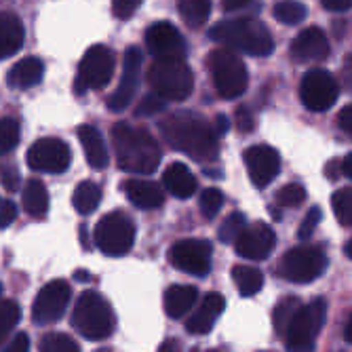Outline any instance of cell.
<instances>
[{
    "mask_svg": "<svg viewBox=\"0 0 352 352\" xmlns=\"http://www.w3.org/2000/svg\"><path fill=\"white\" fill-rule=\"evenodd\" d=\"M163 140L177 152L190 156L197 163H213L219 156L217 133L213 131V122L203 114L192 110H179L169 114L158 122Z\"/></svg>",
    "mask_w": 352,
    "mask_h": 352,
    "instance_id": "1",
    "label": "cell"
},
{
    "mask_svg": "<svg viewBox=\"0 0 352 352\" xmlns=\"http://www.w3.org/2000/svg\"><path fill=\"white\" fill-rule=\"evenodd\" d=\"M112 144L120 171L150 175L158 169L163 150L150 131L129 122H116L112 126Z\"/></svg>",
    "mask_w": 352,
    "mask_h": 352,
    "instance_id": "2",
    "label": "cell"
},
{
    "mask_svg": "<svg viewBox=\"0 0 352 352\" xmlns=\"http://www.w3.org/2000/svg\"><path fill=\"white\" fill-rule=\"evenodd\" d=\"M209 38L230 51H243L255 57H266L274 49V41L266 23L251 17L217 21L209 30Z\"/></svg>",
    "mask_w": 352,
    "mask_h": 352,
    "instance_id": "3",
    "label": "cell"
},
{
    "mask_svg": "<svg viewBox=\"0 0 352 352\" xmlns=\"http://www.w3.org/2000/svg\"><path fill=\"white\" fill-rule=\"evenodd\" d=\"M70 325L91 342L108 340L114 333L116 318L110 302L98 292H82L74 304Z\"/></svg>",
    "mask_w": 352,
    "mask_h": 352,
    "instance_id": "4",
    "label": "cell"
},
{
    "mask_svg": "<svg viewBox=\"0 0 352 352\" xmlns=\"http://www.w3.org/2000/svg\"><path fill=\"white\" fill-rule=\"evenodd\" d=\"M148 85L156 98L165 102H184L195 89V74L186 61L161 59L148 68Z\"/></svg>",
    "mask_w": 352,
    "mask_h": 352,
    "instance_id": "5",
    "label": "cell"
},
{
    "mask_svg": "<svg viewBox=\"0 0 352 352\" xmlns=\"http://www.w3.org/2000/svg\"><path fill=\"white\" fill-rule=\"evenodd\" d=\"M207 68L221 100H236L249 87L245 61L230 49H213L207 55Z\"/></svg>",
    "mask_w": 352,
    "mask_h": 352,
    "instance_id": "6",
    "label": "cell"
},
{
    "mask_svg": "<svg viewBox=\"0 0 352 352\" xmlns=\"http://www.w3.org/2000/svg\"><path fill=\"white\" fill-rule=\"evenodd\" d=\"M327 268V255L321 247H294L287 251L278 264L274 266V274L280 276L287 283H298L306 285L321 276Z\"/></svg>",
    "mask_w": 352,
    "mask_h": 352,
    "instance_id": "7",
    "label": "cell"
},
{
    "mask_svg": "<svg viewBox=\"0 0 352 352\" xmlns=\"http://www.w3.org/2000/svg\"><path fill=\"white\" fill-rule=\"evenodd\" d=\"M93 241L104 255L122 258L135 243V223L122 211H110L95 223Z\"/></svg>",
    "mask_w": 352,
    "mask_h": 352,
    "instance_id": "8",
    "label": "cell"
},
{
    "mask_svg": "<svg viewBox=\"0 0 352 352\" xmlns=\"http://www.w3.org/2000/svg\"><path fill=\"white\" fill-rule=\"evenodd\" d=\"M325 318H327V300L325 298H316L310 304L302 306L283 338L287 344V350L289 352H312L314 340L318 338V333H321Z\"/></svg>",
    "mask_w": 352,
    "mask_h": 352,
    "instance_id": "9",
    "label": "cell"
},
{
    "mask_svg": "<svg viewBox=\"0 0 352 352\" xmlns=\"http://www.w3.org/2000/svg\"><path fill=\"white\" fill-rule=\"evenodd\" d=\"M114 66H116L114 51L108 49L106 45H93L91 49H87V53L78 63L74 91L78 95H85L87 91L104 89L114 76Z\"/></svg>",
    "mask_w": 352,
    "mask_h": 352,
    "instance_id": "10",
    "label": "cell"
},
{
    "mask_svg": "<svg viewBox=\"0 0 352 352\" xmlns=\"http://www.w3.org/2000/svg\"><path fill=\"white\" fill-rule=\"evenodd\" d=\"M213 247L203 239H184L169 247L167 260L175 270L195 276H207L211 272Z\"/></svg>",
    "mask_w": 352,
    "mask_h": 352,
    "instance_id": "11",
    "label": "cell"
},
{
    "mask_svg": "<svg viewBox=\"0 0 352 352\" xmlns=\"http://www.w3.org/2000/svg\"><path fill=\"white\" fill-rule=\"evenodd\" d=\"M72 298V287L68 280H51L45 287H41V292L34 298L32 304V321L34 325H53L66 312L68 304Z\"/></svg>",
    "mask_w": 352,
    "mask_h": 352,
    "instance_id": "12",
    "label": "cell"
},
{
    "mask_svg": "<svg viewBox=\"0 0 352 352\" xmlns=\"http://www.w3.org/2000/svg\"><path fill=\"white\" fill-rule=\"evenodd\" d=\"M28 167L41 173H63L70 167V146L57 138H43L30 146L25 154Z\"/></svg>",
    "mask_w": 352,
    "mask_h": 352,
    "instance_id": "13",
    "label": "cell"
},
{
    "mask_svg": "<svg viewBox=\"0 0 352 352\" xmlns=\"http://www.w3.org/2000/svg\"><path fill=\"white\" fill-rule=\"evenodd\" d=\"M340 95V87L336 78L327 70H310L304 74L300 85V100L310 112H325L329 110Z\"/></svg>",
    "mask_w": 352,
    "mask_h": 352,
    "instance_id": "14",
    "label": "cell"
},
{
    "mask_svg": "<svg viewBox=\"0 0 352 352\" xmlns=\"http://www.w3.org/2000/svg\"><path fill=\"white\" fill-rule=\"evenodd\" d=\"M146 49L150 55L156 57V61L161 59H175L184 61L186 57V41L182 36V32L171 23V21H156L146 30Z\"/></svg>",
    "mask_w": 352,
    "mask_h": 352,
    "instance_id": "15",
    "label": "cell"
},
{
    "mask_svg": "<svg viewBox=\"0 0 352 352\" xmlns=\"http://www.w3.org/2000/svg\"><path fill=\"white\" fill-rule=\"evenodd\" d=\"M249 179L255 188H266L280 171V154L268 144H255L243 152Z\"/></svg>",
    "mask_w": 352,
    "mask_h": 352,
    "instance_id": "16",
    "label": "cell"
},
{
    "mask_svg": "<svg viewBox=\"0 0 352 352\" xmlns=\"http://www.w3.org/2000/svg\"><path fill=\"white\" fill-rule=\"evenodd\" d=\"M140 78H142V51L138 47H129L124 51L120 82L106 102L112 112H120L124 108H129V104L133 102L138 93Z\"/></svg>",
    "mask_w": 352,
    "mask_h": 352,
    "instance_id": "17",
    "label": "cell"
},
{
    "mask_svg": "<svg viewBox=\"0 0 352 352\" xmlns=\"http://www.w3.org/2000/svg\"><path fill=\"white\" fill-rule=\"evenodd\" d=\"M274 245H276L274 230L264 221H255V223H251V226H247L243 230V234L236 239L234 251L243 260L260 262V260H266L272 253Z\"/></svg>",
    "mask_w": 352,
    "mask_h": 352,
    "instance_id": "18",
    "label": "cell"
},
{
    "mask_svg": "<svg viewBox=\"0 0 352 352\" xmlns=\"http://www.w3.org/2000/svg\"><path fill=\"white\" fill-rule=\"evenodd\" d=\"M331 53L327 34L316 25L302 30L300 34L289 45V55L296 63H310V61H323Z\"/></svg>",
    "mask_w": 352,
    "mask_h": 352,
    "instance_id": "19",
    "label": "cell"
},
{
    "mask_svg": "<svg viewBox=\"0 0 352 352\" xmlns=\"http://www.w3.org/2000/svg\"><path fill=\"white\" fill-rule=\"evenodd\" d=\"M120 190L126 195V199L131 201L138 209L150 211L158 209L165 203V190L158 182L152 179H142V177H129L120 184Z\"/></svg>",
    "mask_w": 352,
    "mask_h": 352,
    "instance_id": "20",
    "label": "cell"
},
{
    "mask_svg": "<svg viewBox=\"0 0 352 352\" xmlns=\"http://www.w3.org/2000/svg\"><path fill=\"white\" fill-rule=\"evenodd\" d=\"M223 308H226V300H223L221 294H217V292L207 294L203 298L201 306L197 308V312H192V316L188 318V323H186L188 333H192V336H207L213 329L217 316L223 312Z\"/></svg>",
    "mask_w": 352,
    "mask_h": 352,
    "instance_id": "21",
    "label": "cell"
},
{
    "mask_svg": "<svg viewBox=\"0 0 352 352\" xmlns=\"http://www.w3.org/2000/svg\"><path fill=\"white\" fill-rule=\"evenodd\" d=\"M78 140L82 144V150H85L89 167L95 169V171H104L108 167V163H110V156H108L106 140L100 133L98 126H93V124H80L78 126Z\"/></svg>",
    "mask_w": 352,
    "mask_h": 352,
    "instance_id": "22",
    "label": "cell"
},
{
    "mask_svg": "<svg viewBox=\"0 0 352 352\" xmlns=\"http://www.w3.org/2000/svg\"><path fill=\"white\" fill-rule=\"evenodd\" d=\"M199 188V182H197V175L192 173L184 163H171L165 173H163V190H167L169 195H173L175 199H190L192 195L197 192Z\"/></svg>",
    "mask_w": 352,
    "mask_h": 352,
    "instance_id": "23",
    "label": "cell"
},
{
    "mask_svg": "<svg viewBox=\"0 0 352 352\" xmlns=\"http://www.w3.org/2000/svg\"><path fill=\"white\" fill-rule=\"evenodd\" d=\"M43 76H45L43 59L30 55V57L19 59L15 66L7 72V85L11 89L23 91V89H30V87H36L43 80Z\"/></svg>",
    "mask_w": 352,
    "mask_h": 352,
    "instance_id": "24",
    "label": "cell"
},
{
    "mask_svg": "<svg viewBox=\"0 0 352 352\" xmlns=\"http://www.w3.org/2000/svg\"><path fill=\"white\" fill-rule=\"evenodd\" d=\"M25 41V28L15 13H0V59L15 55Z\"/></svg>",
    "mask_w": 352,
    "mask_h": 352,
    "instance_id": "25",
    "label": "cell"
},
{
    "mask_svg": "<svg viewBox=\"0 0 352 352\" xmlns=\"http://www.w3.org/2000/svg\"><path fill=\"white\" fill-rule=\"evenodd\" d=\"M21 205H23V211L30 217H34V219H45L47 217V213H49V192H47V186H45L43 179L30 177L23 184Z\"/></svg>",
    "mask_w": 352,
    "mask_h": 352,
    "instance_id": "26",
    "label": "cell"
},
{
    "mask_svg": "<svg viewBox=\"0 0 352 352\" xmlns=\"http://www.w3.org/2000/svg\"><path fill=\"white\" fill-rule=\"evenodd\" d=\"M199 300V289L195 285H171L165 292V312L171 318H182Z\"/></svg>",
    "mask_w": 352,
    "mask_h": 352,
    "instance_id": "27",
    "label": "cell"
},
{
    "mask_svg": "<svg viewBox=\"0 0 352 352\" xmlns=\"http://www.w3.org/2000/svg\"><path fill=\"white\" fill-rule=\"evenodd\" d=\"M232 278H234V285L243 298H253L255 294H260L264 287V274L255 266H247V264L234 266Z\"/></svg>",
    "mask_w": 352,
    "mask_h": 352,
    "instance_id": "28",
    "label": "cell"
},
{
    "mask_svg": "<svg viewBox=\"0 0 352 352\" xmlns=\"http://www.w3.org/2000/svg\"><path fill=\"white\" fill-rule=\"evenodd\" d=\"M100 203H102V188H100V184H95V182H91V179H85V182H80V184L74 188L72 205H74V209H76L80 215L93 213L95 209L100 207Z\"/></svg>",
    "mask_w": 352,
    "mask_h": 352,
    "instance_id": "29",
    "label": "cell"
},
{
    "mask_svg": "<svg viewBox=\"0 0 352 352\" xmlns=\"http://www.w3.org/2000/svg\"><path fill=\"white\" fill-rule=\"evenodd\" d=\"M302 308V302L294 296H285L272 310V327H274V333L278 338H285L287 329H289L292 321L296 318V314L300 312Z\"/></svg>",
    "mask_w": 352,
    "mask_h": 352,
    "instance_id": "30",
    "label": "cell"
},
{
    "mask_svg": "<svg viewBox=\"0 0 352 352\" xmlns=\"http://www.w3.org/2000/svg\"><path fill=\"white\" fill-rule=\"evenodd\" d=\"M182 19L190 25V28H203L211 15V3H205V0H184V3L177 5Z\"/></svg>",
    "mask_w": 352,
    "mask_h": 352,
    "instance_id": "31",
    "label": "cell"
},
{
    "mask_svg": "<svg viewBox=\"0 0 352 352\" xmlns=\"http://www.w3.org/2000/svg\"><path fill=\"white\" fill-rule=\"evenodd\" d=\"M41 352H80V346L74 338H70L68 333H57V331H49L41 338Z\"/></svg>",
    "mask_w": 352,
    "mask_h": 352,
    "instance_id": "32",
    "label": "cell"
},
{
    "mask_svg": "<svg viewBox=\"0 0 352 352\" xmlns=\"http://www.w3.org/2000/svg\"><path fill=\"white\" fill-rule=\"evenodd\" d=\"M21 310L17 306V302L13 300H0V344H3L9 333L15 329V325L19 323Z\"/></svg>",
    "mask_w": 352,
    "mask_h": 352,
    "instance_id": "33",
    "label": "cell"
},
{
    "mask_svg": "<svg viewBox=\"0 0 352 352\" xmlns=\"http://www.w3.org/2000/svg\"><path fill=\"white\" fill-rule=\"evenodd\" d=\"M245 228H247V217L241 211H234V213H230L226 219L221 221L217 236H219L221 243H232L234 245Z\"/></svg>",
    "mask_w": 352,
    "mask_h": 352,
    "instance_id": "34",
    "label": "cell"
},
{
    "mask_svg": "<svg viewBox=\"0 0 352 352\" xmlns=\"http://www.w3.org/2000/svg\"><path fill=\"white\" fill-rule=\"evenodd\" d=\"M331 207L333 213L338 217V221L342 226H350L352 223V190L350 188H342L331 195Z\"/></svg>",
    "mask_w": 352,
    "mask_h": 352,
    "instance_id": "35",
    "label": "cell"
},
{
    "mask_svg": "<svg viewBox=\"0 0 352 352\" xmlns=\"http://www.w3.org/2000/svg\"><path fill=\"white\" fill-rule=\"evenodd\" d=\"M19 135L21 129L15 118L11 116L0 118V154H9L11 150H15L19 144Z\"/></svg>",
    "mask_w": 352,
    "mask_h": 352,
    "instance_id": "36",
    "label": "cell"
},
{
    "mask_svg": "<svg viewBox=\"0 0 352 352\" xmlns=\"http://www.w3.org/2000/svg\"><path fill=\"white\" fill-rule=\"evenodd\" d=\"M276 205L287 207V209H296L306 201V188L302 184H285L276 195H274Z\"/></svg>",
    "mask_w": 352,
    "mask_h": 352,
    "instance_id": "37",
    "label": "cell"
},
{
    "mask_svg": "<svg viewBox=\"0 0 352 352\" xmlns=\"http://www.w3.org/2000/svg\"><path fill=\"white\" fill-rule=\"evenodd\" d=\"M272 15L280 23L296 25L306 19V7L302 3H276Z\"/></svg>",
    "mask_w": 352,
    "mask_h": 352,
    "instance_id": "38",
    "label": "cell"
},
{
    "mask_svg": "<svg viewBox=\"0 0 352 352\" xmlns=\"http://www.w3.org/2000/svg\"><path fill=\"white\" fill-rule=\"evenodd\" d=\"M221 205H223V195H221V190H217V188H207V190H203V195H201V199H199V207H201V213H203L205 219H213V217L219 213Z\"/></svg>",
    "mask_w": 352,
    "mask_h": 352,
    "instance_id": "39",
    "label": "cell"
},
{
    "mask_svg": "<svg viewBox=\"0 0 352 352\" xmlns=\"http://www.w3.org/2000/svg\"><path fill=\"white\" fill-rule=\"evenodd\" d=\"M350 158H352L350 154L346 158H331V161L325 165V175L331 182H336L340 177H350L352 175V171H350Z\"/></svg>",
    "mask_w": 352,
    "mask_h": 352,
    "instance_id": "40",
    "label": "cell"
},
{
    "mask_svg": "<svg viewBox=\"0 0 352 352\" xmlns=\"http://www.w3.org/2000/svg\"><path fill=\"white\" fill-rule=\"evenodd\" d=\"M163 110H165V100L156 98L154 93H148L146 98H142V102L138 104L135 114L138 116H154V114L163 112Z\"/></svg>",
    "mask_w": 352,
    "mask_h": 352,
    "instance_id": "41",
    "label": "cell"
},
{
    "mask_svg": "<svg viewBox=\"0 0 352 352\" xmlns=\"http://www.w3.org/2000/svg\"><path fill=\"white\" fill-rule=\"evenodd\" d=\"M321 209L318 207H312L308 213H306V217H304V221L300 223V230H298V236L302 239V241H306V239H310L312 234H314V230H316V226H318V221H321Z\"/></svg>",
    "mask_w": 352,
    "mask_h": 352,
    "instance_id": "42",
    "label": "cell"
},
{
    "mask_svg": "<svg viewBox=\"0 0 352 352\" xmlns=\"http://www.w3.org/2000/svg\"><path fill=\"white\" fill-rule=\"evenodd\" d=\"M0 182L3 186L9 190V192H15L19 190V184H21V177H19V171L11 165V163H0Z\"/></svg>",
    "mask_w": 352,
    "mask_h": 352,
    "instance_id": "43",
    "label": "cell"
},
{
    "mask_svg": "<svg viewBox=\"0 0 352 352\" xmlns=\"http://www.w3.org/2000/svg\"><path fill=\"white\" fill-rule=\"evenodd\" d=\"M234 120H236V126L241 133H251L255 129V118H253V112L247 108V106H239L236 112H234Z\"/></svg>",
    "mask_w": 352,
    "mask_h": 352,
    "instance_id": "44",
    "label": "cell"
},
{
    "mask_svg": "<svg viewBox=\"0 0 352 352\" xmlns=\"http://www.w3.org/2000/svg\"><path fill=\"white\" fill-rule=\"evenodd\" d=\"M140 7L142 3H138V0H116V3H112V13L118 19H129Z\"/></svg>",
    "mask_w": 352,
    "mask_h": 352,
    "instance_id": "45",
    "label": "cell"
},
{
    "mask_svg": "<svg viewBox=\"0 0 352 352\" xmlns=\"http://www.w3.org/2000/svg\"><path fill=\"white\" fill-rule=\"evenodd\" d=\"M17 217V207L13 201L0 203V228H9Z\"/></svg>",
    "mask_w": 352,
    "mask_h": 352,
    "instance_id": "46",
    "label": "cell"
},
{
    "mask_svg": "<svg viewBox=\"0 0 352 352\" xmlns=\"http://www.w3.org/2000/svg\"><path fill=\"white\" fill-rule=\"evenodd\" d=\"M5 352H30V338H28V333H17L11 340V344L7 346Z\"/></svg>",
    "mask_w": 352,
    "mask_h": 352,
    "instance_id": "47",
    "label": "cell"
},
{
    "mask_svg": "<svg viewBox=\"0 0 352 352\" xmlns=\"http://www.w3.org/2000/svg\"><path fill=\"white\" fill-rule=\"evenodd\" d=\"M350 118H352V108L346 106V108L338 114V124H340V129L346 131V133L352 131V122H350Z\"/></svg>",
    "mask_w": 352,
    "mask_h": 352,
    "instance_id": "48",
    "label": "cell"
},
{
    "mask_svg": "<svg viewBox=\"0 0 352 352\" xmlns=\"http://www.w3.org/2000/svg\"><path fill=\"white\" fill-rule=\"evenodd\" d=\"M262 5L260 3H223V11H243V9H260Z\"/></svg>",
    "mask_w": 352,
    "mask_h": 352,
    "instance_id": "49",
    "label": "cell"
},
{
    "mask_svg": "<svg viewBox=\"0 0 352 352\" xmlns=\"http://www.w3.org/2000/svg\"><path fill=\"white\" fill-rule=\"evenodd\" d=\"M323 7L327 11H348L350 3L348 0H323Z\"/></svg>",
    "mask_w": 352,
    "mask_h": 352,
    "instance_id": "50",
    "label": "cell"
},
{
    "mask_svg": "<svg viewBox=\"0 0 352 352\" xmlns=\"http://www.w3.org/2000/svg\"><path fill=\"white\" fill-rule=\"evenodd\" d=\"M213 131L217 133V138H219L221 133H226V131H228V118L219 114V116L215 118V122H213Z\"/></svg>",
    "mask_w": 352,
    "mask_h": 352,
    "instance_id": "51",
    "label": "cell"
},
{
    "mask_svg": "<svg viewBox=\"0 0 352 352\" xmlns=\"http://www.w3.org/2000/svg\"><path fill=\"white\" fill-rule=\"evenodd\" d=\"M158 352H182V346L177 340H165L161 348H158Z\"/></svg>",
    "mask_w": 352,
    "mask_h": 352,
    "instance_id": "52",
    "label": "cell"
},
{
    "mask_svg": "<svg viewBox=\"0 0 352 352\" xmlns=\"http://www.w3.org/2000/svg\"><path fill=\"white\" fill-rule=\"evenodd\" d=\"M74 278L80 280V283H87V280H91V274L85 272V270H76V272H74Z\"/></svg>",
    "mask_w": 352,
    "mask_h": 352,
    "instance_id": "53",
    "label": "cell"
},
{
    "mask_svg": "<svg viewBox=\"0 0 352 352\" xmlns=\"http://www.w3.org/2000/svg\"><path fill=\"white\" fill-rule=\"evenodd\" d=\"M95 352H112V348H98Z\"/></svg>",
    "mask_w": 352,
    "mask_h": 352,
    "instance_id": "54",
    "label": "cell"
},
{
    "mask_svg": "<svg viewBox=\"0 0 352 352\" xmlns=\"http://www.w3.org/2000/svg\"><path fill=\"white\" fill-rule=\"evenodd\" d=\"M192 352H219V350H199L197 348V350H192Z\"/></svg>",
    "mask_w": 352,
    "mask_h": 352,
    "instance_id": "55",
    "label": "cell"
}]
</instances>
